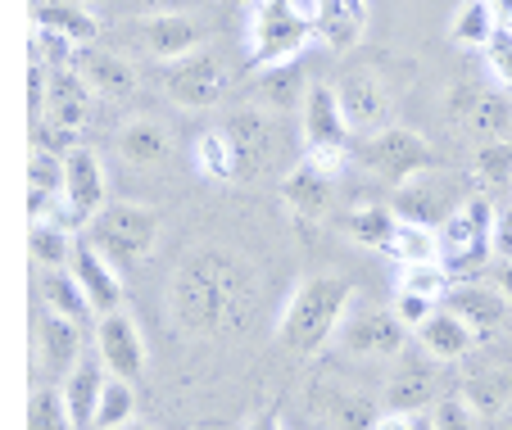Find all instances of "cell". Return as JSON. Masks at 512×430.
Here are the masks:
<instances>
[{
    "label": "cell",
    "instance_id": "11a10c76",
    "mask_svg": "<svg viewBox=\"0 0 512 430\" xmlns=\"http://www.w3.org/2000/svg\"><path fill=\"white\" fill-rule=\"evenodd\" d=\"M37 5H41V0H37Z\"/></svg>",
    "mask_w": 512,
    "mask_h": 430
},
{
    "label": "cell",
    "instance_id": "74e56055",
    "mask_svg": "<svg viewBox=\"0 0 512 430\" xmlns=\"http://www.w3.org/2000/svg\"><path fill=\"white\" fill-rule=\"evenodd\" d=\"M28 195L64 200V154L46 150V145H32V154H28Z\"/></svg>",
    "mask_w": 512,
    "mask_h": 430
},
{
    "label": "cell",
    "instance_id": "9c48e42d",
    "mask_svg": "<svg viewBox=\"0 0 512 430\" xmlns=\"http://www.w3.org/2000/svg\"><path fill=\"white\" fill-rule=\"evenodd\" d=\"M358 163L368 172H377V177H386V182L404 186L408 177L431 168V145L413 127H386V132L358 141Z\"/></svg>",
    "mask_w": 512,
    "mask_h": 430
},
{
    "label": "cell",
    "instance_id": "4fadbf2b",
    "mask_svg": "<svg viewBox=\"0 0 512 430\" xmlns=\"http://www.w3.org/2000/svg\"><path fill=\"white\" fill-rule=\"evenodd\" d=\"M449 123L463 136L490 145L512 132V105L494 91H476V86H454L449 91Z\"/></svg>",
    "mask_w": 512,
    "mask_h": 430
},
{
    "label": "cell",
    "instance_id": "ee69618b",
    "mask_svg": "<svg viewBox=\"0 0 512 430\" xmlns=\"http://www.w3.org/2000/svg\"><path fill=\"white\" fill-rule=\"evenodd\" d=\"M485 55V68H490V77L503 86V91H512V28H499L494 32V41L481 50Z\"/></svg>",
    "mask_w": 512,
    "mask_h": 430
},
{
    "label": "cell",
    "instance_id": "c3c4849f",
    "mask_svg": "<svg viewBox=\"0 0 512 430\" xmlns=\"http://www.w3.org/2000/svg\"><path fill=\"white\" fill-rule=\"evenodd\" d=\"M372 430H417V417H408V412H381V421Z\"/></svg>",
    "mask_w": 512,
    "mask_h": 430
},
{
    "label": "cell",
    "instance_id": "8992f818",
    "mask_svg": "<svg viewBox=\"0 0 512 430\" xmlns=\"http://www.w3.org/2000/svg\"><path fill=\"white\" fill-rule=\"evenodd\" d=\"M349 123L340 109L336 86L327 82H309L304 96V163H313L327 177H340L349 163Z\"/></svg>",
    "mask_w": 512,
    "mask_h": 430
},
{
    "label": "cell",
    "instance_id": "7c38bea8",
    "mask_svg": "<svg viewBox=\"0 0 512 430\" xmlns=\"http://www.w3.org/2000/svg\"><path fill=\"white\" fill-rule=\"evenodd\" d=\"M408 326L399 322L390 308H363V313L345 317L340 326V349L349 358H399L408 349Z\"/></svg>",
    "mask_w": 512,
    "mask_h": 430
},
{
    "label": "cell",
    "instance_id": "44dd1931",
    "mask_svg": "<svg viewBox=\"0 0 512 430\" xmlns=\"http://www.w3.org/2000/svg\"><path fill=\"white\" fill-rule=\"evenodd\" d=\"M82 358H87L82 354V326L68 322V317H59V313L41 317L37 322V363H41V372H46L50 381L64 385Z\"/></svg>",
    "mask_w": 512,
    "mask_h": 430
},
{
    "label": "cell",
    "instance_id": "8d00e7d4",
    "mask_svg": "<svg viewBox=\"0 0 512 430\" xmlns=\"http://www.w3.org/2000/svg\"><path fill=\"white\" fill-rule=\"evenodd\" d=\"M304 96H309V86H304V77H300V68H268V73L259 77V100L254 105H263V109H295L300 105L304 109Z\"/></svg>",
    "mask_w": 512,
    "mask_h": 430
},
{
    "label": "cell",
    "instance_id": "1f68e13d",
    "mask_svg": "<svg viewBox=\"0 0 512 430\" xmlns=\"http://www.w3.org/2000/svg\"><path fill=\"white\" fill-rule=\"evenodd\" d=\"M28 249H32V263H37L41 272H59V268L73 263V249L78 245H73V236H68L55 218H32Z\"/></svg>",
    "mask_w": 512,
    "mask_h": 430
},
{
    "label": "cell",
    "instance_id": "836d02e7",
    "mask_svg": "<svg viewBox=\"0 0 512 430\" xmlns=\"http://www.w3.org/2000/svg\"><path fill=\"white\" fill-rule=\"evenodd\" d=\"M195 168L209 177V182H241V154H236L232 136L223 127H213L195 141Z\"/></svg>",
    "mask_w": 512,
    "mask_h": 430
},
{
    "label": "cell",
    "instance_id": "ab89813d",
    "mask_svg": "<svg viewBox=\"0 0 512 430\" xmlns=\"http://www.w3.org/2000/svg\"><path fill=\"white\" fill-rule=\"evenodd\" d=\"M28 430H78L68 417V403L59 385H41L28 399Z\"/></svg>",
    "mask_w": 512,
    "mask_h": 430
},
{
    "label": "cell",
    "instance_id": "8fae6325",
    "mask_svg": "<svg viewBox=\"0 0 512 430\" xmlns=\"http://www.w3.org/2000/svg\"><path fill=\"white\" fill-rule=\"evenodd\" d=\"M336 96H340V109H345L349 132L377 136V132H386V127H395V100H390V86L381 82L372 68L349 73L345 82L336 86Z\"/></svg>",
    "mask_w": 512,
    "mask_h": 430
},
{
    "label": "cell",
    "instance_id": "f6af8a7d",
    "mask_svg": "<svg viewBox=\"0 0 512 430\" xmlns=\"http://www.w3.org/2000/svg\"><path fill=\"white\" fill-rule=\"evenodd\" d=\"M390 313L399 317V322L408 326V331H422L426 322H431L435 313H440V308H435V299H426V295H413V290H399L395 295V304H390Z\"/></svg>",
    "mask_w": 512,
    "mask_h": 430
},
{
    "label": "cell",
    "instance_id": "e575fe53",
    "mask_svg": "<svg viewBox=\"0 0 512 430\" xmlns=\"http://www.w3.org/2000/svg\"><path fill=\"white\" fill-rule=\"evenodd\" d=\"M395 227H399L395 209H377V204H358V209H349L345 218H340V231L363 249H386Z\"/></svg>",
    "mask_w": 512,
    "mask_h": 430
},
{
    "label": "cell",
    "instance_id": "484cf974",
    "mask_svg": "<svg viewBox=\"0 0 512 430\" xmlns=\"http://www.w3.org/2000/svg\"><path fill=\"white\" fill-rule=\"evenodd\" d=\"M105 363L100 358H82L78 367H73V376H68L59 390H64V403H68V417H73V426L78 430H96V408H100V394H105Z\"/></svg>",
    "mask_w": 512,
    "mask_h": 430
},
{
    "label": "cell",
    "instance_id": "4dcf8cb0",
    "mask_svg": "<svg viewBox=\"0 0 512 430\" xmlns=\"http://www.w3.org/2000/svg\"><path fill=\"white\" fill-rule=\"evenodd\" d=\"M41 304H46V313H59V317H68V322H87L96 308H91V299H87V290L78 286V277L68 268H59V272H41Z\"/></svg>",
    "mask_w": 512,
    "mask_h": 430
},
{
    "label": "cell",
    "instance_id": "603a6c76",
    "mask_svg": "<svg viewBox=\"0 0 512 430\" xmlns=\"http://www.w3.org/2000/svg\"><path fill=\"white\" fill-rule=\"evenodd\" d=\"M114 150H118V159H123L127 168H159V163H168V154H173V136H168L164 123L136 114V118H127V123L118 127Z\"/></svg>",
    "mask_w": 512,
    "mask_h": 430
},
{
    "label": "cell",
    "instance_id": "d590c367",
    "mask_svg": "<svg viewBox=\"0 0 512 430\" xmlns=\"http://www.w3.org/2000/svg\"><path fill=\"white\" fill-rule=\"evenodd\" d=\"M386 254L395 258L399 268H422V263H440V231L435 227H413V222H399L395 236H390Z\"/></svg>",
    "mask_w": 512,
    "mask_h": 430
},
{
    "label": "cell",
    "instance_id": "7402d4cb",
    "mask_svg": "<svg viewBox=\"0 0 512 430\" xmlns=\"http://www.w3.org/2000/svg\"><path fill=\"white\" fill-rule=\"evenodd\" d=\"M281 200H286L290 213H300V218H309V222H322L336 209V177L318 172L313 163H300V168H290L286 177H281Z\"/></svg>",
    "mask_w": 512,
    "mask_h": 430
},
{
    "label": "cell",
    "instance_id": "7dc6e473",
    "mask_svg": "<svg viewBox=\"0 0 512 430\" xmlns=\"http://www.w3.org/2000/svg\"><path fill=\"white\" fill-rule=\"evenodd\" d=\"M286 5H290V10H295V14H300V19L309 23L313 32H318V19H322V0H286Z\"/></svg>",
    "mask_w": 512,
    "mask_h": 430
},
{
    "label": "cell",
    "instance_id": "9a60e30c",
    "mask_svg": "<svg viewBox=\"0 0 512 430\" xmlns=\"http://www.w3.org/2000/svg\"><path fill=\"white\" fill-rule=\"evenodd\" d=\"M136 41L145 46V55L159 59V64H173V59H186L204 46V19L182 10L168 14H150V19L136 23Z\"/></svg>",
    "mask_w": 512,
    "mask_h": 430
},
{
    "label": "cell",
    "instance_id": "277c9868",
    "mask_svg": "<svg viewBox=\"0 0 512 430\" xmlns=\"http://www.w3.org/2000/svg\"><path fill=\"white\" fill-rule=\"evenodd\" d=\"M313 37H318V32L290 10L286 0H254L250 5L245 46H250V68H259V73L295 64V55H300Z\"/></svg>",
    "mask_w": 512,
    "mask_h": 430
},
{
    "label": "cell",
    "instance_id": "ac0fdd59",
    "mask_svg": "<svg viewBox=\"0 0 512 430\" xmlns=\"http://www.w3.org/2000/svg\"><path fill=\"white\" fill-rule=\"evenodd\" d=\"M440 308H449L458 322L472 326L476 340H485V335H494L503 322H508L512 299L503 295L494 281H467V286H454V290H449Z\"/></svg>",
    "mask_w": 512,
    "mask_h": 430
},
{
    "label": "cell",
    "instance_id": "4316f807",
    "mask_svg": "<svg viewBox=\"0 0 512 430\" xmlns=\"http://www.w3.org/2000/svg\"><path fill=\"white\" fill-rule=\"evenodd\" d=\"M458 394H463V399L481 412V421H490V417H499V412L512 408V372H508V367H494V363L490 367H476V372L463 376Z\"/></svg>",
    "mask_w": 512,
    "mask_h": 430
},
{
    "label": "cell",
    "instance_id": "cb8c5ba5",
    "mask_svg": "<svg viewBox=\"0 0 512 430\" xmlns=\"http://www.w3.org/2000/svg\"><path fill=\"white\" fill-rule=\"evenodd\" d=\"M78 73L87 77V86L100 100H123L136 91V68H132V59L118 55V50L87 46L78 55Z\"/></svg>",
    "mask_w": 512,
    "mask_h": 430
},
{
    "label": "cell",
    "instance_id": "ba28073f",
    "mask_svg": "<svg viewBox=\"0 0 512 430\" xmlns=\"http://www.w3.org/2000/svg\"><path fill=\"white\" fill-rule=\"evenodd\" d=\"M159 86H164L168 105L177 109H213L227 91V64L218 50L200 46L195 55L159 64Z\"/></svg>",
    "mask_w": 512,
    "mask_h": 430
},
{
    "label": "cell",
    "instance_id": "f546056e",
    "mask_svg": "<svg viewBox=\"0 0 512 430\" xmlns=\"http://www.w3.org/2000/svg\"><path fill=\"white\" fill-rule=\"evenodd\" d=\"M499 28H503L499 23V0H463L458 14H454V23H449V37L467 50H485Z\"/></svg>",
    "mask_w": 512,
    "mask_h": 430
},
{
    "label": "cell",
    "instance_id": "7a4b0ae2",
    "mask_svg": "<svg viewBox=\"0 0 512 430\" xmlns=\"http://www.w3.org/2000/svg\"><path fill=\"white\" fill-rule=\"evenodd\" d=\"M349 304H354V286H349L340 272H313L295 286L290 304L281 308L277 322V340L290 354H318L322 344L340 331V322L349 317Z\"/></svg>",
    "mask_w": 512,
    "mask_h": 430
},
{
    "label": "cell",
    "instance_id": "60d3db41",
    "mask_svg": "<svg viewBox=\"0 0 512 430\" xmlns=\"http://www.w3.org/2000/svg\"><path fill=\"white\" fill-rule=\"evenodd\" d=\"M472 177H476L481 186H512V141L476 145Z\"/></svg>",
    "mask_w": 512,
    "mask_h": 430
},
{
    "label": "cell",
    "instance_id": "f5cc1de1",
    "mask_svg": "<svg viewBox=\"0 0 512 430\" xmlns=\"http://www.w3.org/2000/svg\"><path fill=\"white\" fill-rule=\"evenodd\" d=\"M499 10H508V14H512V0H499Z\"/></svg>",
    "mask_w": 512,
    "mask_h": 430
},
{
    "label": "cell",
    "instance_id": "5bb4252c",
    "mask_svg": "<svg viewBox=\"0 0 512 430\" xmlns=\"http://www.w3.org/2000/svg\"><path fill=\"white\" fill-rule=\"evenodd\" d=\"M96 358L105 363L109 376H118V381H136V376L145 372V340H141V331H136L127 308L105 313L96 322Z\"/></svg>",
    "mask_w": 512,
    "mask_h": 430
},
{
    "label": "cell",
    "instance_id": "bcb514c9",
    "mask_svg": "<svg viewBox=\"0 0 512 430\" xmlns=\"http://www.w3.org/2000/svg\"><path fill=\"white\" fill-rule=\"evenodd\" d=\"M494 258H499V263L512 258V204L494 209Z\"/></svg>",
    "mask_w": 512,
    "mask_h": 430
},
{
    "label": "cell",
    "instance_id": "30bf717a",
    "mask_svg": "<svg viewBox=\"0 0 512 430\" xmlns=\"http://www.w3.org/2000/svg\"><path fill=\"white\" fill-rule=\"evenodd\" d=\"M467 195L454 191V182H449L445 172H417V177H408L404 186H395V195H390V209H395L399 222H413V227H445L449 213L463 204Z\"/></svg>",
    "mask_w": 512,
    "mask_h": 430
},
{
    "label": "cell",
    "instance_id": "816d5d0a",
    "mask_svg": "<svg viewBox=\"0 0 512 430\" xmlns=\"http://www.w3.org/2000/svg\"><path fill=\"white\" fill-rule=\"evenodd\" d=\"M123 430H150V426H141V421H132V426H123Z\"/></svg>",
    "mask_w": 512,
    "mask_h": 430
},
{
    "label": "cell",
    "instance_id": "2e32d148",
    "mask_svg": "<svg viewBox=\"0 0 512 430\" xmlns=\"http://www.w3.org/2000/svg\"><path fill=\"white\" fill-rule=\"evenodd\" d=\"M435 367H440L435 358H399L386 381V394H381L386 412H408V417H417V412L435 408V403L445 399Z\"/></svg>",
    "mask_w": 512,
    "mask_h": 430
},
{
    "label": "cell",
    "instance_id": "e0dca14e",
    "mask_svg": "<svg viewBox=\"0 0 512 430\" xmlns=\"http://www.w3.org/2000/svg\"><path fill=\"white\" fill-rule=\"evenodd\" d=\"M109 204L105 195V168H100L96 150L91 145H78V150L64 154V209L73 218L91 222L100 209Z\"/></svg>",
    "mask_w": 512,
    "mask_h": 430
},
{
    "label": "cell",
    "instance_id": "5b68a950",
    "mask_svg": "<svg viewBox=\"0 0 512 430\" xmlns=\"http://www.w3.org/2000/svg\"><path fill=\"white\" fill-rule=\"evenodd\" d=\"M494 258V209L481 195H467L449 222L440 227V263L449 268V277H476L485 272V263Z\"/></svg>",
    "mask_w": 512,
    "mask_h": 430
},
{
    "label": "cell",
    "instance_id": "681fc988",
    "mask_svg": "<svg viewBox=\"0 0 512 430\" xmlns=\"http://www.w3.org/2000/svg\"><path fill=\"white\" fill-rule=\"evenodd\" d=\"M490 281L503 290V295L512 299V258H508V263H499V268H494V277H490Z\"/></svg>",
    "mask_w": 512,
    "mask_h": 430
},
{
    "label": "cell",
    "instance_id": "d6986e66",
    "mask_svg": "<svg viewBox=\"0 0 512 430\" xmlns=\"http://www.w3.org/2000/svg\"><path fill=\"white\" fill-rule=\"evenodd\" d=\"M96 91L87 86V77L78 68H55L50 73V105H46V132H64L78 136L91 118Z\"/></svg>",
    "mask_w": 512,
    "mask_h": 430
},
{
    "label": "cell",
    "instance_id": "f35d334b",
    "mask_svg": "<svg viewBox=\"0 0 512 430\" xmlns=\"http://www.w3.org/2000/svg\"><path fill=\"white\" fill-rule=\"evenodd\" d=\"M132 417H136L132 381H118V376H109L105 394H100V408H96V430H123V426H132Z\"/></svg>",
    "mask_w": 512,
    "mask_h": 430
},
{
    "label": "cell",
    "instance_id": "f1b7e54d",
    "mask_svg": "<svg viewBox=\"0 0 512 430\" xmlns=\"http://www.w3.org/2000/svg\"><path fill=\"white\" fill-rule=\"evenodd\" d=\"M32 28H50V32H59V37H68L73 46L87 50L91 41H96L100 23L87 5H73V0H50L46 5V0H41L37 14H32Z\"/></svg>",
    "mask_w": 512,
    "mask_h": 430
},
{
    "label": "cell",
    "instance_id": "3957f363",
    "mask_svg": "<svg viewBox=\"0 0 512 430\" xmlns=\"http://www.w3.org/2000/svg\"><path fill=\"white\" fill-rule=\"evenodd\" d=\"M159 231H164L159 209L136 204V200L105 204V209L87 222V240L114 263V268H136V263H145L159 245Z\"/></svg>",
    "mask_w": 512,
    "mask_h": 430
},
{
    "label": "cell",
    "instance_id": "83f0119b",
    "mask_svg": "<svg viewBox=\"0 0 512 430\" xmlns=\"http://www.w3.org/2000/svg\"><path fill=\"white\" fill-rule=\"evenodd\" d=\"M368 32V0H322L318 37L331 50H354Z\"/></svg>",
    "mask_w": 512,
    "mask_h": 430
},
{
    "label": "cell",
    "instance_id": "f907efd6",
    "mask_svg": "<svg viewBox=\"0 0 512 430\" xmlns=\"http://www.w3.org/2000/svg\"><path fill=\"white\" fill-rule=\"evenodd\" d=\"M245 430H281V421H277V412H259V417H254Z\"/></svg>",
    "mask_w": 512,
    "mask_h": 430
},
{
    "label": "cell",
    "instance_id": "6da1fadb",
    "mask_svg": "<svg viewBox=\"0 0 512 430\" xmlns=\"http://www.w3.org/2000/svg\"><path fill=\"white\" fill-rule=\"evenodd\" d=\"M254 304H259V272L250 258L227 245L191 249L168 281V317L195 340L241 331Z\"/></svg>",
    "mask_w": 512,
    "mask_h": 430
},
{
    "label": "cell",
    "instance_id": "d4e9b609",
    "mask_svg": "<svg viewBox=\"0 0 512 430\" xmlns=\"http://www.w3.org/2000/svg\"><path fill=\"white\" fill-rule=\"evenodd\" d=\"M417 344H422V354L435 358L440 367H454V363H463V358L472 354L481 340H476V331L467 322H458L449 308H440V313H435L431 322L417 331Z\"/></svg>",
    "mask_w": 512,
    "mask_h": 430
},
{
    "label": "cell",
    "instance_id": "b9f144b4",
    "mask_svg": "<svg viewBox=\"0 0 512 430\" xmlns=\"http://www.w3.org/2000/svg\"><path fill=\"white\" fill-rule=\"evenodd\" d=\"M454 286H458V281L449 277L445 263H422V268H404V281H399V290L426 295V299H435V304H445V295H449Z\"/></svg>",
    "mask_w": 512,
    "mask_h": 430
},
{
    "label": "cell",
    "instance_id": "ffe728a7",
    "mask_svg": "<svg viewBox=\"0 0 512 430\" xmlns=\"http://www.w3.org/2000/svg\"><path fill=\"white\" fill-rule=\"evenodd\" d=\"M68 272L78 277V286L87 290L91 308H96L100 317H105V313H118V308H123V272H118L114 263H109V258L100 254L96 245H91V240H78Z\"/></svg>",
    "mask_w": 512,
    "mask_h": 430
},
{
    "label": "cell",
    "instance_id": "52a82bcc",
    "mask_svg": "<svg viewBox=\"0 0 512 430\" xmlns=\"http://www.w3.org/2000/svg\"><path fill=\"white\" fill-rule=\"evenodd\" d=\"M223 132L232 136L236 154H241V182H254L263 172H277L286 163V123H281L277 109H263V105H245L236 109L232 118L223 123Z\"/></svg>",
    "mask_w": 512,
    "mask_h": 430
},
{
    "label": "cell",
    "instance_id": "db71d44e",
    "mask_svg": "<svg viewBox=\"0 0 512 430\" xmlns=\"http://www.w3.org/2000/svg\"><path fill=\"white\" fill-rule=\"evenodd\" d=\"M508 28H512V14H508Z\"/></svg>",
    "mask_w": 512,
    "mask_h": 430
},
{
    "label": "cell",
    "instance_id": "7bdbcfd3",
    "mask_svg": "<svg viewBox=\"0 0 512 430\" xmlns=\"http://www.w3.org/2000/svg\"><path fill=\"white\" fill-rule=\"evenodd\" d=\"M431 430H481V412L463 394H445L431 408Z\"/></svg>",
    "mask_w": 512,
    "mask_h": 430
},
{
    "label": "cell",
    "instance_id": "d6a6232c",
    "mask_svg": "<svg viewBox=\"0 0 512 430\" xmlns=\"http://www.w3.org/2000/svg\"><path fill=\"white\" fill-rule=\"evenodd\" d=\"M322 421H327L331 430H372L381 421L377 412V399L363 390H336L327 394V403H322Z\"/></svg>",
    "mask_w": 512,
    "mask_h": 430
}]
</instances>
